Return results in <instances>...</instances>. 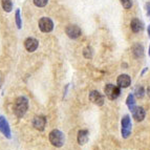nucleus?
I'll return each mask as SVG.
<instances>
[{"label": "nucleus", "mask_w": 150, "mask_h": 150, "mask_svg": "<svg viewBox=\"0 0 150 150\" xmlns=\"http://www.w3.org/2000/svg\"><path fill=\"white\" fill-rule=\"evenodd\" d=\"M0 132H2L8 139H11V128L4 117H0Z\"/></svg>", "instance_id": "obj_11"}, {"label": "nucleus", "mask_w": 150, "mask_h": 150, "mask_svg": "<svg viewBox=\"0 0 150 150\" xmlns=\"http://www.w3.org/2000/svg\"><path fill=\"white\" fill-rule=\"evenodd\" d=\"M148 35L150 37V25H148Z\"/></svg>", "instance_id": "obj_25"}, {"label": "nucleus", "mask_w": 150, "mask_h": 150, "mask_svg": "<svg viewBox=\"0 0 150 150\" xmlns=\"http://www.w3.org/2000/svg\"><path fill=\"white\" fill-rule=\"evenodd\" d=\"M131 113H132V117L137 122H142L144 119H145L146 115V111L145 109L141 106H134L133 108L130 109Z\"/></svg>", "instance_id": "obj_7"}, {"label": "nucleus", "mask_w": 150, "mask_h": 150, "mask_svg": "<svg viewBox=\"0 0 150 150\" xmlns=\"http://www.w3.org/2000/svg\"><path fill=\"white\" fill-rule=\"evenodd\" d=\"M28 100L25 97H18L14 103V112L18 118H22L28 111Z\"/></svg>", "instance_id": "obj_1"}, {"label": "nucleus", "mask_w": 150, "mask_h": 150, "mask_svg": "<svg viewBox=\"0 0 150 150\" xmlns=\"http://www.w3.org/2000/svg\"><path fill=\"white\" fill-rule=\"evenodd\" d=\"M48 138H50V142L52 143V145L55 147H62L65 142L64 134L58 129L52 130L48 134Z\"/></svg>", "instance_id": "obj_2"}, {"label": "nucleus", "mask_w": 150, "mask_h": 150, "mask_svg": "<svg viewBox=\"0 0 150 150\" xmlns=\"http://www.w3.org/2000/svg\"><path fill=\"white\" fill-rule=\"evenodd\" d=\"M131 130H132V124H131V120L128 115H124L121 121V133L124 139H128L129 135L131 134Z\"/></svg>", "instance_id": "obj_3"}, {"label": "nucleus", "mask_w": 150, "mask_h": 150, "mask_svg": "<svg viewBox=\"0 0 150 150\" xmlns=\"http://www.w3.org/2000/svg\"><path fill=\"white\" fill-rule=\"evenodd\" d=\"M134 93H135V97L139 98V99H142L144 96H145V89L143 86H138V87L135 88L134 90Z\"/></svg>", "instance_id": "obj_18"}, {"label": "nucleus", "mask_w": 150, "mask_h": 150, "mask_svg": "<svg viewBox=\"0 0 150 150\" xmlns=\"http://www.w3.org/2000/svg\"><path fill=\"white\" fill-rule=\"evenodd\" d=\"M132 54L135 58H142L144 56V47L140 43H137L132 46Z\"/></svg>", "instance_id": "obj_15"}, {"label": "nucleus", "mask_w": 150, "mask_h": 150, "mask_svg": "<svg viewBox=\"0 0 150 150\" xmlns=\"http://www.w3.org/2000/svg\"><path fill=\"white\" fill-rule=\"evenodd\" d=\"M117 84L119 87L121 88H127L129 87V85L131 84V78L126 74L120 75L117 79Z\"/></svg>", "instance_id": "obj_10"}, {"label": "nucleus", "mask_w": 150, "mask_h": 150, "mask_svg": "<svg viewBox=\"0 0 150 150\" xmlns=\"http://www.w3.org/2000/svg\"><path fill=\"white\" fill-rule=\"evenodd\" d=\"M149 16H150V15H149Z\"/></svg>", "instance_id": "obj_28"}, {"label": "nucleus", "mask_w": 150, "mask_h": 150, "mask_svg": "<svg viewBox=\"0 0 150 150\" xmlns=\"http://www.w3.org/2000/svg\"><path fill=\"white\" fill-rule=\"evenodd\" d=\"M15 18H16V24H17V28H21L22 22H21V17H20V10H17V11H16Z\"/></svg>", "instance_id": "obj_20"}, {"label": "nucleus", "mask_w": 150, "mask_h": 150, "mask_svg": "<svg viewBox=\"0 0 150 150\" xmlns=\"http://www.w3.org/2000/svg\"><path fill=\"white\" fill-rule=\"evenodd\" d=\"M65 32H66V35L68 36V37L70 38V39H77V38H79L81 36V28L78 26V25H68L67 28H66V30H65Z\"/></svg>", "instance_id": "obj_8"}, {"label": "nucleus", "mask_w": 150, "mask_h": 150, "mask_svg": "<svg viewBox=\"0 0 150 150\" xmlns=\"http://www.w3.org/2000/svg\"><path fill=\"white\" fill-rule=\"evenodd\" d=\"M130 28L133 33H139L141 30H143L144 28V24L142 23V21H140L138 18H133L130 23Z\"/></svg>", "instance_id": "obj_13"}, {"label": "nucleus", "mask_w": 150, "mask_h": 150, "mask_svg": "<svg viewBox=\"0 0 150 150\" xmlns=\"http://www.w3.org/2000/svg\"><path fill=\"white\" fill-rule=\"evenodd\" d=\"M48 0H34V4L36 6H39V8H43L47 4Z\"/></svg>", "instance_id": "obj_21"}, {"label": "nucleus", "mask_w": 150, "mask_h": 150, "mask_svg": "<svg viewBox=\"0 0 150 150\" xmlns=\"http://www.w3.org/2000/svg\"><path fill=\"white\" fill-rule=\"evenodd\" d=\"M147 70H148V68H147V67H146V68H145V69H144V70H143V71H142V75H144V74H145V73H146V71H147Z\"/></svg>", "instance_id": "obj_24"}, {"label": "nucleus", "mask_w": 150, "mask_h": 150, "mask_svg": "<svg viewBox=\"0 0 150 150\" xmlns=\"http://www.w3.org/2000/svg\"><path fill=\"white\" fill-rule=\"evenodd\" d=\"M46 125V118L43 115H39V117H35L33 120V126L39 131H43Z\"/></svg>", "instance_id": "obj_9"}, {"label": "nucleus", "mask_w": 150, "mask_h": 150, "mask_svg": "<svg viewBox=\"0 0 150 150\" xmlns=\"http://www.w3.org/2000/svg\"><path fill=\"white\" fill-rule=\"evenodd\" d=\"M146 93H147V95H148V97L150 98V86L147 88V90H146Z\"/></svg>", "instance_id": "obj_23"}, {"label": "nucleus", "mask_w": 150, "mask_h": 150, "mask_svg": "<svg viewBox=\"0 0 150 150\" xmlns=\"http://www.w3.org/2000/svg\"><path fill=\"white\" fill-rule=\"evenodd\" d=\"M89 100L96 104L98 106H102L105 102V98L102 93H100L99 91L97 90H93V91H90L89 93Z\"/></svg>", "instance_id": "obj_6"}, {"label": "nucleus", "mask_w": 150, "mask_h": 150, "mask_svg": "<svg viewBox=\"0 0 150 150\" xmlns=\"http://www.w3.org/2000/svg\"><path fill=\"white\" fill-rule=\"evenodd\" d=\"M0 85H1V81H0Z\"/></svg>", "instance_id": "obj_27"}, {"label": "nucleus", "mask_w": 150, "mask_h": 150, "mask_svg": "<svg viewBox=\"0 0 150 150\" xmlns=\"http://www.w3.org/2000/svg\"><path fill=\"white\" fill-rule=\"evenodd\" d=\"M38 45H39V42H38V40H36L35 38H28V39L24 41L25 50H28V52H30V53L35 52L38 48Z\"/></svg>", "instance_id": "obj_12"}, {"label": "nucleus", "mask_w": 150, "mask_h": 150, "mask_svg": "<svg viewBox=\"0 0 150 150\" xmlns=\"http://www.w3.org/2000/svg\"><path fill=\"white\" fill-rule=\"evenodd\" d=\"M121 3H122L123 8H126V10H129V8L132 6V2H131V0H121Z\"/></svg>", "instance_id": "obj_22"}, {"label": "nucleus", "mask_w": 150, "mask_h": 150, "mask_svg": "<svg viewBox=\"0 0 150 150\" xmlns=\"http://www.w3.org/2000/svg\"><path fill=\"white\" fill-rule=\"evenodd\" d=\"M83 55H84V57L86 58V59H91L93 58V50L91 47H86L84 48V50H83Z\"/></svg>", "instance_id": "obj_19"}, {"label": "nucleus", "mask_w": 150, "mask_h": 150, "mask_svg": "<svg viewBox=\"0 0 150 150\" xmlns=\"http://www.w3.org/2000/svg\"><path fill=\"white\" fill-rule=\"evenodd\" d=\"M104 93L109 100H115L121 95V87H119L118 85H113V84H107L104 87Z\"/></svg>", "instance_id": "obj_4"}, {"label": "nucleus", "mask_w": 150, "mask_h": 150, "mask_svg": "<svg viewBox=\"0 0 150 150\" xmlns=\"http://www.w3.org/2000/svg\"><path fill=\"white\" fill-rule=\"evenodd\" d=\"M39 28L43 33H50L54 28V22L47 17H43L39 20Z\"/></svg>", "instance_id": "obj_5"}, {"label": "nucleus", "mask_w": 150, "mask_h": 150, "mask_svg": "<svg viewBox=\"0 0 150 150\" xmlns=\"http://www.w3.org/2000/svg\"><path fill=\"white\" fill-rule=\"evenodd\" d=\"M126 104H127L129 109H131V108H133L135 106V97L133 93H129L128 95L127 99H126Z\"/></svg>", "instance_id": "obj_16"}, {"label": "nucleus", "mask_w": 150, "mask_h": 150, "mask_svg": "<svg viewBox=\"0 0 150 150\" xmlns=\"http://www.w3.org/2000/svg\"><path fill=\"white\" fill-rule=\"evenodd\" d=\"M1 5H2L3 10L8 13H10L13 8V3L11 0H2V1H1Z\"/></svg>", "instance_id": "obj_17"}, {"label": "nucleus", "mask_w": 150, "mask_h": 150, "mask_svg": "<svg viewBox=\"0 0 150 150\" xmlns=\"http://www.w3.org/2000/svg\"><path fill=\"white\" fill-rule=\"evenodd\" d=\"M78 143L80 145H84L88 142V131L87 130H80L78 132Z\"/></svg>", "instance_id": "obj_14"}, {"label": "nucleus", "mask_w": 150, "mask_h": 150, "mask_svg": "<svg viewBox=\"0 0 150 150\" xmlns=\"http://www.w3.org/2000/svg\"><path fill=\"white\" fill-rule=\"evenodd\" d=\"M149 56H150V46H149Z\"/></svg>", "instance_id": "obj_26"}]
</instances>
